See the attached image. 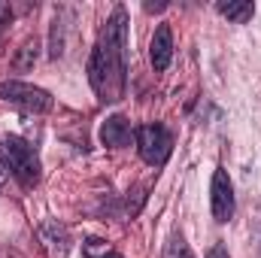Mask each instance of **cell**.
<instances>
[{
  "label": "cell",
  "instance_id": "1",
  "mask_svg": "<svg viewBox=\"0 0 261 258\" xmlns=\"http://www.w3.org/2000/svg\"><path fill=\"white\" fill-rule=\"evenodd\" d=\"M88 79L103 104H116L125 97V85H128V12L125 6H116L107 24L100 28L91 61H88Z\"/></svg>",
  "mask_w": 261,
  "mask_h": 258
},
{
  "label": "cell",
  "instance_id": "2",
  "mask_svg": "<svg viewBox=\"0 0 261 258\" xmlns=\"http://www.w3.org/2000/svg\"><path fill=\"white\" fill-rule=\"evenodd\" d=\"M0 158H3V167L24 189H34L40 183V158H37L34 146L24 143L21 137H3L0 140Z\"/></svg>",
  "mask_w": 261,
  "mask_h": 258
},
{
  "label": "cell",
  "instance_id": "3",
  "mask_svg": "<svg viewBox=\"0 0 261 258\" xmlns=\"http://www.w3.org/2000/svg\"><path fill=\"white\" fill-rule=\"evenodd\" d=\"M0 100L9 107H18L21 113H49L52 110V94L46 88H37V85L18 82V79L0 82Z\"/></svg>",
  "mask_w": 261,
  "mask_h": 258
},
{
  "label": "cell",
  "instance_id": "4",
  "mask_svg": "<svg viewBox=\"0 0 261 258\" xmlns=\"http://www.w3.org/2000/svg\"><path fill=\"white\" fill-rule=\"evenodd\" d=\"M137 149L146 164L164 167L173 152V137L164 125H143V128H137Z\"/></svg>",
  "mask_w": 261,
  "mask_h": 258
},
{
  "label": "cell",
  "instance_id": "5",
  "mask_svg": "<svg viewBox=\"0 0 261 258\" xmlns=\"http://www.w3.org/2000/svg\"><path fill=\"white\" fill-rule=\"evenodd\" d=\"M210 203H213V219L216 222H231V216H234V186H231V179L222 167L213 173Z\"/></svg>",
  "mask_w": 261,
  "mask_h": 258
},
{
  "label": "cell",
  "instance_id": "6",
  "mask_svg": "<svg viewBox=\"0 0 261 258\" xmlns=\"http://www.w3.org/2000/svg\"><path fill=\"white\" fill-rule=\"evenodd\" d=\"M149 58H152V67L158 73L170 67V61H173V34H170V24H158L155 28L152 43H149Z\"/></svg>",
  "mask_w": 261,
  "mask_h": 258
},
{
  "label": "cell",
  "instance_id": "7",
  "mask_svg": "<svg viewBox=\"0 0 261 258\" xmlns=\"http://www.w3.org/2000/svg\"><path fill=\"white\" fill-rule=\"evenodd\" d=\"M130 137H134V131H130V125H128L125 116H113V119H107L103 128H100V140H103V146H113V149L128 146Z\"/></svg>",
  "mask_w": 261,
  "mask_h": 258
},
{
  "label": "cell",
  "instance_id": "8",
  "mask_svg": "<svg viewBox=\"0 0 261 258\" xmlns=\"http://www.w3.org/2000/svg\"><path fill=\"white\" fill-rule=\"evenodd\" d=\"M40 237H43V243L49 246V252H52L55 258L67 255V249H70V237H67L64 225H58V222H43V225H40Z\"/></svg>",
  "mask_w": 261,
  "mask_h": 258
},
{
  "label": "cell",
  "instance_id": "9",
  "mask_svg": "<svg viewBox=\"0 0 261 258\" xmlns=\"http://www.w3.org/2000/svg\"><path fill=\"white\" fill-rule=\"evenodd\" d=\"M219 12L234 24H246L255 15V6L249 0H228V3H219Z\"/></svg>",
  "mask_w": 261,
  "mask_h": 258
},
{
  "label": "cell",
  "instance_id": "10",
  "mask_svg": "<svg viewBox=\"0 0 261 258\" xmlns=\"http://www.w3.org/2000/svg\"><path fill=\"white\" fill-rule=\"evenodd\" d=\"M164 258H195V255H192V246L186 243V237L173 234L167 240V246H164Z\"/></svg>",
  "mask_w": 261,
  "mask_h": 258
},
{
  "label": "cell",
  "instance_id": "11",
  "mask_svg": "<svg viewBox=\"0 0 261 258\" xmlns=\"http://www.w3.org/2000/svg\"><path fill=\"white\" fill-rule=\"evenodd\" d=\"M110 252H113V249H110V243L94 240V237H91V240H85V255H88V258H107Z\"/></svg>",
  "mask_w": 261,
  "mask_h": 258
},
{
  "label": "cell",
  "instance_id": "12",
  "mask_svg": "<svg viewBox=\"0 0 261 258\" xmlns=\"http://www.w3.org/2000/svg\"><path fill=\"white\" fill-rule=\"evenodd\" d=\"M206 258H231V255H228V249H225L222 243H216V246H213V249L206 252Z\"/></svg>",
  "mask_w": 261,
  "mask_h": 258
},
{
  "label": "cell",
  "instance_id": "13",
  "mask_svg": "<svg viewBox=\"0 0 261 258\" xmlns=\"http://www.w3.org/2000/svg\"><path fill=\"white\" fill-rule=\"evenodd\" d=\"M107 258H122V255H119V252H110V255H107Z\"/></svg>",
  "mask_w": 261,
  "mask_h": 258
}]
</instances>
